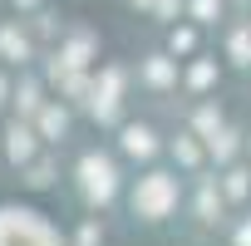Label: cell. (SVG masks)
<instances>
[{"mask_svg":"<svg viewBox=\"0 0 251 246\" xmlns=\"http://www.w3.org/2000/svg\"><path fill=\"white\" fill-rule=\"evenodd\" d=\"M0 246H59L35 212H0Z\"/></svg>","mask_w":251,"mask_h":246,"instance_id":"obj_1","label":"cell"},{"mask_svg":"<svg viewBox=\"0 0 251 246\" xmlns=\"http://www.w3.org/2000/svg\"><path fill=\"white\" fill-rule=\"evenodd\" d=\"M173 202H177V182H173L168 172H148V177L133 187V207H138L143 217H163Z\"/></svg>","mask_w":251,"mask_h":246,"instance_id":"obj_2","label":"cell"},{"mask_svg":"<svg viewBox=\"0 0 251 246\" xmlns=\"http://www.w3.org/2000/svg\"><path fill=\"white\" fill-rule=\"evenodd\" d=\"M79 177H84V192H89V202H108V197H113V187H118V177H113V163H108V158H99V153H89V158L79 163Z\"/></svg>","mask_w":251,"mask_h":246,"instance_id":"obj_3","label":"cell"},{"mask_svg":"<svg viewBox=\"0 0 251 246\" xmlns=\"http://www.w3.org/2000/svg\"><path fill=\"white\" fill-rule=\"evenodd\" d=\"M123 153H133V158H153L158 143H153L148 128H128V133H123Z\"/></svg>","mask_w":251,"mask_h":246,"instance_id":"obj_4","label":"cell"},{"mask_svg":"<svg viewBox=\"0 0 251 246\" xmlns=\"http://www.w3.org/2000/svg\"><path fill=\"white\" fill-rule=\"evenodd\" d=\"M30 153H35V133H30V128H10V158L25 163Z\"/></svg>","mask_w":251,"mask_h":246,"instance_id":"obj_5","label":"cell"},{"mask_svg":"<svg viewBox=\"0 0 251 246\" xmlns=\"http://www.w3.org/2000/svg\"><path fill=\"white\" fill-rule=\"evenodd\" d=\"M212 153H217V158L226 163V158L236 153V138H231V133H222V138H212Z\"/></svg>","mask_w":251,"mask_h":246,"instance_id":"obj_6","label":"cell"},{"mask_svg":"<svg viewBox=\"0 0 251 246\" xmlns=\"http://www.w3.org/2000/svg\"><path fill=\"white\" fill-rule=\"evenodd\" d=\"M226 192H231V197H241V192H246V172H241V168H236V172H226Z\"/></svg>","mask_w":251,"mask_h":246,"instance_id":"obj_7","label":"cell"},{"mask_svg":"<svg viewBox=\"0 0 251 246\" xmlns=\"http://www.w3.org/2000/svg\"><path fill=\"white\" fill-rule=\"evenodd\" d=\"M45 133H64V113H59V108L45 113Z\"/></svg>","mask_w":251,"mask_h":246,"instance_id":"obj_8","label":"cell"},{"mask_svg":"<svg viewBox=\"0 0 251 246\" xmlns=\"http://www.w3.org/2000/svg\"><path fill=\"white\" fill-rule=\"evenodd\" d=\"M94 241H99V226H84L79 231V246H94Z\"/></svg>","mask_w":251,"mask_h":246,"instance_id":"obj_9","label":"cell"},{"mask_svg":"<svg viewBox=\"0 0 251 246\" xmlns=\"http://www.w3.org/2000/svg\"><path fill=\"white\" fill-rule=\"evenodd\" d=\"M236 246H251V226H241V231H236Z\"/></svg>","mask_w":251,"mask_h":246,"instance_id":"obj_10","label":"cell"}]
</instances>
